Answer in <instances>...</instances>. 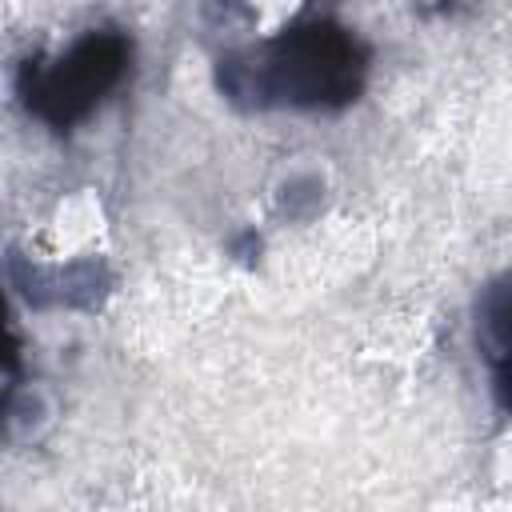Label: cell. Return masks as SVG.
<instances>
[{"label":"cell","mask_w":512,"mask_h":512,"mask_svg":"<svg viewBox=\"0 0 512 512\" xmlns=\"http://www.w3.org/2000/svg\"><path fill=\"white\" fill-rule=\"evenodd\" d=\"M364 68L368 52L348 28L332 20H308L256 52L220 60V92L252 108H340L356 100Z\"/></svg>","instance_id":"obj_1"},{"label":"cell","mask_w":512,"mask_h":512,"mask_svg":"<svg viewBox=\"0 0 512 512\" xmlns=\"http://www.w3.org/2000/svg\"><path fill=\"white\" fill-rule=\"evenodd\" d=\"M128 56H132V44L120 32L100 28V32H88L56 64L28 60L16 84L32 116L52 124L56 132H68L124 80Z\"/></svg>","instance_id":"obj_2"},{"label":"cell","mask_w":512,"mask_h":512,"mask_svg":"<svg viewBox=\"0 0 512 512\" xmlns=\"http://www.w3.org/2000/svg\"><path fill=\"white\" fill-rule=\"evenodd\" d=\"M480 328H484V348L496 364V396L504 408H512V288H496L484 300Z\"/></svg>","instance_id":"obj_3"}]
</instances>
